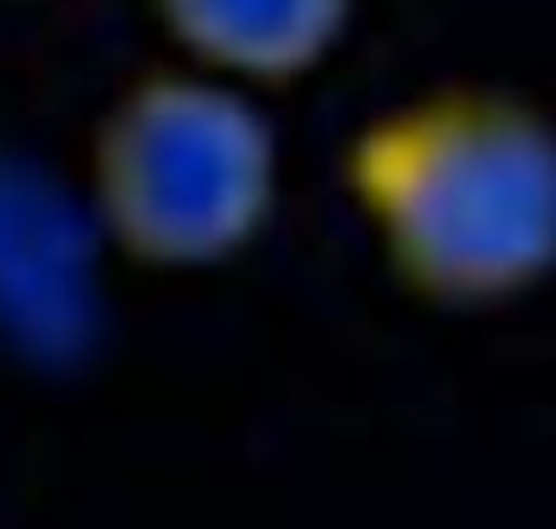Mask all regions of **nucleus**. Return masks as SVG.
Masks as SVG:
<instances>
[{"instance_id":"4","label":"nucleus","mask_w":556,"mask_h":529,"mask_svg":"<svg viewBox=\"0 0 556 529\" xmlns=\"http://www.w3.org/2000/svg\"><path fill=\"white\" fill-rule=\"evenodd\" d=\"M77 235H99L83 202L61 213L28 169H0V317L23 339L66 333L83 285Z\"/></svg>"},{"instance_id":"3","label":"nucleus","mask_w":556,"mask_h":529,"mask_svg":"<svg viewBox=\"0 0 556 529\" xmlns=\"http://www.w3.org/2000/svg\"><path fill=\"white\" fill-rule=\"evenodd\" d=\"M186 66L240 88L312 77L350 34L355 0H153Z\"/></svg>"},{"instance_id":"2","label":"nucleus","mask_w":556,"mask_h":529,"mask_svg":"<svg viewBox=\"0 0 556 529\" xmlns=\"http://www.w3.org/2000/svg\"><path fill=\"white\" fill-rule=\"evenodd\" d=\"M278 131L251 88L197 66L131 77L99 115L83 207L99 240L159 274L235 262L273 218Z\"/></svg>"},{"instance_id":"1","label":"nucleus","mask_w":556,"mask_h":529,"mask_svg":"<svg viewBox=\"0 0 556 529\" xmlns=\"http://www.w3.org/2000/svg\"><path fill=\"white\" fill-rule=\"evenodd\" d=\"M344 186L404 290L485 312L556 274V121L502 88H437L371 115Z\"/></svg>"}]
</instances>
